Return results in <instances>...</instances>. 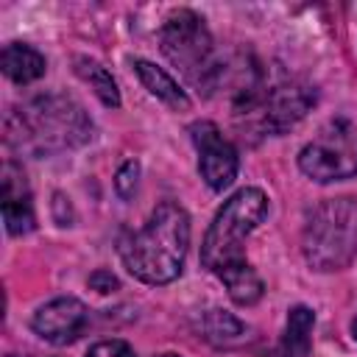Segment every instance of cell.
Masks as SVG:
<instances>
[{"label":"cell","instance_id":"6da1fadb","mask_svg":"<svg viewBox=\"0 0 357 357\" xmlns=\"http://www.w3.org/2000/svg\"><path fill=\"white\" fill-rule=\"evenodd\" d=\"M95 126L86 109L64 92H42L17 103L6 117V142L17 153L50 156L81 148L92 139Z\"/></svg>","mask_w":357,"mask_h":357},{"label":"cell","instance_id":"7a4b0ae2","mask_svg":"<svg viewBox=\"0 0 357 357\" xmlns=\"http://www.w3.org/2000/svg\"><path fill=\"white\" fill-rule=\"evenodd\" d=\"M190 248V215L176 201H162L142 229L120 237V259L126 271L145 284L173 282L187 259Z\"/></svg>","mask_w":357,"mask_h":357},{"label":"cell","instance_id":"3957f363","mask_svg":"<svg viewBox=\"0 0 357 357\" xmlns=\"http://www.w3.org/2000/svg\"><path fill=\"white\" fill-rule=\"evenodd\" d=\"M268 215V195L259 187L237 190L218 215L212 218L204 243H201V265L215 276L245 265V240Z\"/></svg>","mask_w":357,"mask_h":357},{"label":"cell","instance_id":"277c9868","mask_svg":"<svg viewBox=\"0 0 357 357\" xmlns=\"http://www.w3.org/2000/svg\"><path fill=\"white\" fill-rule=\"evenodd\" d=\"M301 254L312 271H343L357 257V198L318 204L301 231Z\"/></svg>","mask_w":357,"mask_h":357},{"label":"cell","instance_id":"5b68a950","mask_svg":"<svg viewBox=\"0 0 357 357\" xmlns=\"http://www.w3.org/2000/svg\"><path fill=\"white\" fill-rule=\"evenodd\" d=\"M159 47L165 53V59L201 92V95H212L218 70H220V53L215 50L212 33L204 22V17H198L190 8H178L173 11L165 25L159 28Z\"/></svg>","mask_w":357,"mask_h":357},{"label":"cell","instance_id":"8992f818","mask_svg":"<svg viewBox=\"0 0 357 357\" xmlns=\"http://www.w3.org/2000/svg\"><path fill=\"white\" fill-rule=\"evenodd\" d=\"M298 167L318 184L357 176V126L351 120H329L298 153Z\"/></svg>","mask_w":357,"mask_h":357},{"label":"cell","instance_id":"52a82bcc","mask_svg":"<svg viewBox=\"0 0 357 357\" xmlns=\"http://www.w3.org/2000/svg\"><path fill=\"white\" fill-rule=\"evenodd\" d=\"M315 103V89L301 84V81H276V84H265V92L259 98V103L254 106V112L240 123L243 131L248 134H262V137H276L284 134L287 128H293Z\"/></svg>","mask_w":357,"mask_h":357},{"label":"cell","instance_id":"ba28073f","mask_svg":"<svg viewBox=\"0 0 357 357\" xmlns=\"http://www.w3.org/2000/svg\"><path fill=\"white\" fill-rule=\"evenodd\" d=\"M190 139L198 151V173L209 184V190L223 192L234 178L240 167L237 148L223 137V131L212 120H198L190 128Z\"/></svg>","mask_w":357,"mask_h":357},{"label":"cell","instance_id":"9c48e42d","mask_svg":"<svg viewBox=\"0 0 357 357\" xmlns=\"http://www.w3.org/2000/svg\"><path fill=\"white\" fill-rule=\"evenodd\" d=\"M86 324H89V310L75 296H59V298L42 304L31 318L33 332L42 340L56 343V346L73 343L86 329Z\"/></svg>","mask_w":357,"mask_h":357},{"label":"cell","instance_id":"30bf717a","mask_svg":"<svg viewBox=\"0 0 357 357\" xmlns=\"http://www.w3.org/2000/svg\"><path fill=\"white\" fill-rule=\"evenodd\" d=\"M0 201H3V220L8 234L20 237L36 229V215H33V201H31V190L25 181V173L14 165L6 162L3 165V190H0Z\"/></svg>","mask_w":357,"mask_h":357},{"label":"cell","instance_id":"8fae6325","mask_svg":"<svg viewBox=\"0 0 357 357\" xmlns=\"http://www.w3.org/2000/svg\"><path fill=\"white\" fill-rule=\"evenodd\" d=\"M0 67H3L6 78L14 81V84H33V81H39L45 75L47 61L33 45L8 42L3 47V53H0Z\"/></svg>","mask_w":357,"mask_h":357},{"label":"cell","instance_id":"7c38bea8","mask_svg":"<svg viewBox=\"0 0 357 357\" xmlns=\"http://www.w3.org/2000/svg\"><path fill=\"white\" fill-rule=\"evenodd\" d=\"M134 70H137L142 86H145L153 98H159L162 103H167V106L176 109V112H187V109H190V95H187L162 67H156L153 61H145V59H134Z\"/></svg>","mask_w":357,"mask_h":357},{"label":"cell","instance_id":"4fadbf2b","mask_svg":"<svg viewBox=\"0 0 357 357\" xmlns=\"http://www.w3.org/2000/svg\"><path fill=\"white\" fill-rule=\"evenodd\" d=\"M312 326H315V312L304 304L290 307L284 335L279 343V357H310L312 349Z\"/></svg>","mask_w":357,"mask_h":357},{"label":"cell","instance_id":"5bb4252c","mask_svg":"<svg viewBox=\"0 0 357 357\" xmlns=\"http://www.w3.org/2000/svg\"><path fill=\"white\" fill-rule=\"evenodd\" d=\"M73 64H75V75L84 78V81L92 86V92L100 98L103 106H109V109H117V106H120L117 81L112 78V73H109L100 61H95V59H89V56H75Z\"/></svg>","mask_w":357,"mask_h":357},{"label":"cell","instance_id":"9a60e30c","mask_svg":"<svg viewBox=\"0 0 357 357\" xmlns=\"http://www.w3.org/2000/svg\"><path fill=\"white\" fill-rule=\"evenodd\" d=\"M218 279L223 282L229 298H231L234 304H240V307H251V304H257V301L262 298V293H265V284H262L259 273H257L248 262L240 265V268H231V271L220 273Z\"/></svg>","mask_w":357,"mask_h":357},{"label":"cell","instance_id":"2e32d148","mask_svg":"<svg viewBox=\"0 0 357 357\" xmlns=\"http://www.w3.org/2000/svg\"><path fill=\"white\" fill-rule=\"evenodd\" d=\"M201 326H204L206 340L215 343V346H237V343H243L248 337V326L237 315H231L226 310H209L204 315Z\"/></svg>","mask_w":357,"mask_h":357},{"label":"cell","instance_id":"e0dca14e","mask_svg":"<svg viewBox=\"0 0 357 357\" xmlns=\"http://www.w3.org/2000/svg\"><path fill=\"white\" fill-rule=\"evenodd\" d=\"M137 181H139V162L137 159H128L120 165L117 176H114V190L123 201H128L134 192H137Z\"/></svg>","mask_w":357,"mask_h":357},{"label":"cell","instance_id":"ac0fdd59","mask_svg":"<svg viewBox=\"0 0 357 357\" xmlns=\"http://www.w3.org/2000/svg\"><path fill=\"white\" fill-rule=\"evenodd\" d=\"M84 357H137L126 340H100Z\"/></svg>","mask_w":357,"mask_h":357},{"label":"cell","instance_id":"d6986e66","mask_svg":"<svg viewBox=\"0 0 357 357\" xmlns=\"http://www.w3.org/2000/svg\"><path fill=\"white\" fill-rule=\"evenodd\" d=\"M89 287H95L98 293H112V290H117V276L112 273V271H95L92 276H89Z\"/></svg>","mask_w":357,"mask_h":357},{"label":"cell","instance_id":"ffe728a7","mask_svg":"<svg viewBox=\"0 0 357 357\" xmlns=\"http://www.w3.org/2000/svg\"><path fill=\"white\" fill-rule=\"evenodd\" d=\"M351 335H354V340H357V318L351 321Z\"/></svg>","mask_w":357,"mask_h":357},{"label":"cell","instance_id":"44dd1931","mask_svg":"<svg viewBox=\"0 0 357 357\" xmlns=\"http://www.w3.org/2000/svg\"><path fill=\"white\" fill-rule=\"evenodd\" d=\"M159 357H178V354H173V351H167V354H159Z\"/></svg>","mask_w":357,"mask_h":357}]
</instances>
